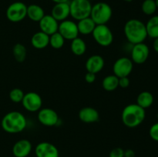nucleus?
<instances>
[{"label": "nucleus", "instance_id": "obj_36", "mask_svg": "<svg viewBox=\"0 0 158 157\" xmlns=\"http://www.w3.org/2000/svg\"><path fill=\"white\" fill-rule=\"evenodd\" d=\"M54 3H62V2H69V0H51Z\"/></svg>", "mask_w": 158, "mask_h": 157}, {"label": "nucleus", "instance_id": "obj_11", "mask_svg": "<svg viewBox=\"0 0 158 157\" xmlns=\"http://www.w3.org/2000/svg\"><path fill=\"white\" fill-rule=\"evenodd\" d=\"M58 32L63 35L65 39L71 40L76 38L79 35L77 24L73 21L66 19L59 23Z\"/></svg>", "mask_w": 158, "mask_h": 157}, {"label": "nucleus", "instance_id": "obj_34", "mask_svg": "<svg viewBox=\"0 0 158 157\" xmlns=\"http://www.w3.org/2000/svg\"><path fill=\"white\" fill-rule=\"evenodd\" d=\"M135 156V152L133 149H127L124 150V157H134Z\"/></svg>", "mask_w": 158, "mask_h": 157}, {"label": "nucleus", "instance_id": "obj_3", "mask_svg": "<svg viewBox=\"0 0 158 157\" xmlns=\"http://www.w3.org/2000/svg\"><path fill=\"white\" fill-rule=\"evenodd\" d=\"M27 125L25 115L20 112L12 111L4 115L1 122L3 130L8 133L15 134L24 130Z\"/></svg>", "mask_w": 158, "mask_h": 157}, {"label": "nucleus", "instance_id": "obj_9", "mask_svg": "<svg viewBox=\"0 0 158 157\" xmlns=\"http://www.w3.org/2000/svg\"><path fill=\"white\" fill-rule=\"evenodd\" d=\"M22 104L25 109L29 112H39L42 109L43 99L42 97L36 92H29L24 95Z\"/></svg>", "mask_w": 158, "mask_h": 157}, {"label": "nucleus", "instance_id": "obj_14", "mask_svg": "<svg viewBox=\"0 0 158 157\" xmlns=\"http://www.w3.org/2000/svg\"><path fill=\"white\" fill-rule=\"evenodd\" d=\"M40 31L48 35H52L58 32L59 22L51 15H45L43 18L39 22Z\"/></svg>", "mask_w": 158, "mask_h": 157}, {"label": "nucleus", "instance_id": "obj_28", "mask_svg": "<svg viewBox=\"0 0 158 157\" xmlns=\"http://www.w3.org/2000/svg\"><path fill=\"white\" fill-rule=\"evenodd\" d=\"M157 7L155 0H144L142 2L141 10L145 15H153L157 11Z\"/></svg>", "mask_w": 158, "mask_h": 157}, {"label": "nucleus", "instance_id": "obj_20", "mask_svg": "<svg viewBox=\"0 0 158 157\" xmlns=\"http://www.w3.org/2000/svg\"><path fill=\"white\" fill-rule=\"evenodd\" d=\"M77 24V27H78L79 33L83 34V35L92 34L93 31L94 30L96 26H97L94 20L90 18V16L79 20Z\"/></svg>", "mask_w": 158, "mask_h": 157}, {"label": "nucleus", "instance_id": "obj_1", "mask_svg": "<svg viewBox=\"0 0 158 157\" xmlns=\"http://www.w3.org/2000/svg\"><path fill=\"white\" fill-rule=\"evenodd\" d=\"M123 31L127 41L132 45L143 42L148 37L145 23L137 18L128 20Z\"/></svg>", "mask_w": 158, "mask_h": 157}, {"label": "nucleus", "instance_id": "obj_13", "mask_svg": "<svg viewBox=\"0 0 158 157\" xmlns=\"http://www.w3.org/2000/svg\"><path fill=\"white\" fill-rule=\"evenodd\" d=\"M36 157H59L60 152L55 145L48 142L40 143L35 149Z\"/></svg>", "mask_w": 158, "mask_h": 157}, {"label": "nucleus", "instance_id": "obj_30", "mask_svg": "<svg viewBox=\"0 0 158 157\" xmlns=\"http://www.w3.org/2000/svg\"><path fill=\"white\" fill-rule=\"evenodd\" d=\"M149 135L154 141L158 142V123H154L149 129Z\"/></svg>", "mask_w": 158, "mask_h": 157}, {"label": "nucleus", "instance_id": "obj_15", "mask_svg": "<svg viewBox=\"0 0 158 157\" xmlns=\"http://www.w3.org/2000/svg\"><path fill=\"white\" fill-rule=\"evenodd\" d=\"M51 15L58 22H63L67 19L70 15L69 2L56 3L51 10Z\"/></svg>", "mask_w": 158, "mask_h": 157}, {"label": "nucleus", "instance_id": "obj_24", "mask_svg": "<svg viewBox=\"0 0 158 157\" xmlns=\"http://www.w3.org/2000/svg\"><path fill=\"white\" fill-rule=\"evenodd\" d=\"M148 36L152 38H158V15H153L145 24Z\"/></svg>", "mask_w": 158, "mask_h": 157}, {"label": "nucleus", "instance_id": "obj_25", "mask_svg": "<svg viewBox=\"0 0 158 157\" xmlns=\"http://www.w3.org/2000/svg\"><path fill=\"white\" fill-rule=\"evenodd\" d=\"M102 86L107 92H113L119 87V78L115 75H107L103 79Z\"/></svg>", "mask_w": 158, "mask_h": 157}, {"label": "nucleus", "instance_id": "obj_7", "mask_svg": "<svg viewBox=\"0 0 158 157\" xmlns=\"http://www.w3.org/2000/svg\"><path fill=\"white\" fill-rule=\"evenodd\" d=\"M6 17L12 22H21L27 16V6L22 2H15L6 9Z\"/></svg>", "mask_w": 158, "mask_h": 157}, {"label": "nucleus", "instance_id": "obj_10", "mask_svg": "<svg viewBox=\"0 0 158 157\" xmlns=\"http://www.w3.org/2000/svg\"><path fill=\"white\" fill-rule=\"evenodd\" d=\"M132 62L136 64H143L148 60L150 55V49L144 42L133 45L131 50Z\"/></svg>", "mask_w": 158, "mask_h": 157}, {"label": "nucleus", "instance_id": "obj_16", "mask_svg": "<svg viewBox=\"0 0 158 157\" xmlns=\"http://www.w3.org/2000/svg\"><path fill=\"white\" fill-rule=\"evenodd\" d=\"M32 143L28 139H20L14 144L12 153L15 157H27L32 151Z\"/></svg>", "mask_w": 158, "mask_h": 157}, {"label": "nucleus", "instance_id": "obj_5", "mask_svg": "<svg viewBox=\"0 0 158 157\" xmlns=\"http://www.w3.org/2000/svg\"><path fill=\"white\" fill-rule=\"evenodd\" d=\"M69 3L70 15L76 20L90 16L92 6L89 0H72Z\"/></svg>", "mask_w": 158, "mask_h": 157}, {"label": "nucleus", "instance_id": "obj_4", "mask_svg": "<svg viewBox=\"0 0 158 157\" xmlns=\"http://www.w3.org/2000/svg\"><path fill=\"white\" fill-rule=\"evenodd\" d=\"M112 15V8L106 2H100L92 6L90 18L96 25H106L110 20Z\"/></svg>", "mask_w": 158, "mask_h": 157}, {"label": "nucleus", "instance_id": "obj_17", "mask_svg": "<svg viewBox=\"0 0 158 157\" xmlns=\"http://www.w3.org/2000/svg\"><path fill=\"white\" fill-rule=\"evenodd\" d=\"M105 65L104 58L100 55H93L86 62V69L88 72L97 74L103 69Z\"/></svg>", "mask_w": 158, "mask_h": 157}, {"label": "nucleus", "instance_id": "obj_6", "mask_svg": "<svg viewBox=\"0 0 158 157\" xmlns=\"http://www.w3.org/2000/svg\"><path fill=\"white\" fill-rule=\"evenodd\" d=\"M92 35L96 42L103 47L110 46L114 42L112 31L106 25H97Z\"/></svg>", "mask_w": 158, "mask_h": 157}, {"label": "nucleus", "instance_id": "obj_29", "mask_svg": "<svg viewBox=\"0 0 158 157\" xmlns=\"http://www.w3.org/2000/svg\"><path fill=\"white\" fill-rule=\"evenodd\" d=\"M25 93L23 92V91L21 89H19V88H15V89H12L9 92V99H11V101H12L13 103H22L23 101V99L24 97Z\"/></svg>", "mask_w": 158, "mask_h": 157}, {"label": "nucleus", "instance_id": "obj_35", "mask_svg": "<svg viewBox=\"0 0 158 157\" xmlns=\"http://www.w3.org/2000/svg\"><path fill=\"white\" fill-rule=\"evenodd\" d=\"M153 48H154V50L158 53V38H154V42H153Z\"/></svg>", "mask_w": 158, "mask_h": 157}, {"label": "nucleus", "instance_id": "obj_37", "mask_svg": "<svg viewBox=\"0 0 158 157\" xmlns=\"http://www.w3.org/2000/svg\"><path fill=\"white\" fill-rule=\"evenodd\" d=\"M155 2H156V5H157V9H158V0H155Z\"/></svg>", "mask_w": 158, "mask_h": 157}, {"label": "nucleus", "instance_id": "obj_27", "mask_svg": "<svg viewBox=\"0 0 158 157\" xmlns=\"http://www.w3.org/2000/svg\"><path fill=\"white\" fill-rule=\"evenodd\" d=\"M65 38L59 32L49 35V46L54 49H60L64 46Z\"/></svg>", "mask_w": 158, "mask_h": 157}, {"label": "nucleus", "instance_id": "obj_26", "mask_svg": "<svg viewBox=\"0 0 158 157\" xmlns=\"http://www.w3.org/2000/svg\"><path fill=\"white\" fill-rule=\"evenodd\" d=\"M12 52H13L15 59L19 62H23L26 60L27 50H26V48L25 47L24 45L21 44V43L15 44L12 49Z\"/></svg>", "mask_w": 158, "mask_h": 157}, {"label": "nucleus", "instance_id": "obj_33", "mask_svg": "<svg viewBox=\"0 0 158 157\" xmlns=\"http://www.w3.org/2000/svg\"><path fill=\"white\" fill-rule=\"evenodd\" d=\"M96 75L97 74L92 73V72H88L85 75V80L87 83H93L96 80Z\"/></svg>", "mask_w": 158, "mask_h": 157}, {"label": "nucleus", "instance_id": "obj_21", "mask_svg": "<svg viewBox=\"0 0 158 157\" xmlns=\"http://www.w3.org/2000/svg\"><path fill=\"white\" fill-rule=\"evenodd\" d=\"M46 15L44 9L40 6L32 4L27 6V17L33 22H40Z\"/></svg>", "mask_w": 158, "mask_h": 157}, {"label": "nucleus", "instance_id": "obj_22", "mask_svg": "<svg viewBox=\"0 0 158 157\" xmlns=\"http://www.w3.org/2000/svg\"><path fill=\"white\" fill-rule=\"evenodd\" d=\"M154 95L148 91H143L137 95V104L144 109L151 107L154 103Z\"/></svg>", "mask_w": 158, "mask_h": 157}, {"label": "nucleus", "instance_id": "obj_32", "mask_svg": "<svg viewBox=\"0 0 158 157\" xmlns=\"http://www.w3.org/2000/svg\"><path fill=\"white\" fill-rule=\"evenodd\" d=\"M130 78L128 77H121L119 78V87L127 88L130 86Z\"/></svg>", "mask_w": 158, "mask_h": 157}, {"label": "nucleus", "instance_id": "obj_31", "mask_svg": "<svg viewBox=\"0 0 158 157\" xmlns=\"http://www.w3.org/2000/svg\"><path fill=\"white\" fill-rule=\"evenodd\" d=\"M109 157H124V150L120 147L114 148L110 152Z\"/></svg>", "mask_w": 158, "mask_h": 157}, {"label": "nucleus", "instance_id": "obj_18", "mask_svg": "<svg viewBox=\"0 0 158 157\" xmlns=\"http://www.w3.org/2000/svg\"><path fill=\"white\" fill-rule=\"evenodd\" d=\"M79 118L83 123H94L100 119L98 111L93 107L82 108L79 112Z\"/></svg>", "mask_w": 158, "mask_h": 157}, {"label": "nucleus", "instance_id": "obj_23", "mask_svg": "<svg viewBox=\"0 0 158 157\" xmlns=\"http://www.w3.org/2000/svg\"><path fill=\"white\" fill-rule=\"evenodd\" d=\"M70 48L71 51L74 55H77V56H81L86 52V44L83 38L77 37L71 42Z\"/></svg>", "mask_w": 158, "mask_h": 157}, {"label": "nucleus", "instance_id": "obj_19", "mask_svg": "<svg viewBox=\"0 0 158 157\" xmlns=\"http://www.w3.org/2000/svg\"><path fill=\"white\" fill-rule=\"evenodd\" d=\"M31 44L36 49H45L49 45V35L41 31L35 32L31 38Z\"/></svg>", "mask_w": 158, "mask_h": 157}, {"label": "nucleus", "instance_id": "obj_8", "mask_svg": "<svg viewBox=\"0 0 158 157\" xmlns=\"http://www.w3.org/2000/svg\"><path fill=\"white\" fill-rule=\"evenodd\" d=\"M134 69V62L132 60L127 57H120L116 60L113 66L114 75L118 78L128 77L132 72Z\"/></svg>", "mask_w": 158, "mask_h": 157}, {"label": "nucleus", "instance_id": "obj_38", "mask_svg": "<svg viewBox=\"0 0 158 157\" xmlns=\"http://www.w3.org/2000/svg\"><path fill=\"white\" fill-rule=\"evenodd\" d=\"M123 1H124V2H132L133 0H123Z\"/></svg>", "mask_w": 158, "mask_h": 157}, {"label": "nucleus", "instance_id": "obj_2", "mask_svg": "<svg viewBox=\"0 0 158 157\" xmlns=\"http://www.w3.org/2000/svg\"><path fill=\"white\" fill-rule=\"evenodd\" d=\"M146 111L137 103H131L125 106L122 111V122L128 128H136L145 119Z\"/></svg>", "mask_w": 158, "mask_h": 157}, {"label": "nucleus", "instance_id": "obj_12", "mask_svg": "<svg viewBox=\"0 0 158 157\" xmlns=\"http://www.w3.org/2000/svg\"><path fill=\"white\" fill-rule=\"evenodd\" d=\"M39 122L46 126H54L59 123V115L54 109L43 108L38 112Z\"/></svg>", "mask_w": 158, "mask_h": 157}]
</instances>
